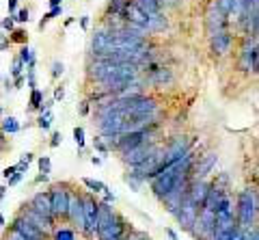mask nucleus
I'll return each instance as SVG.
<instances>
[{"label":"nucleus","instance_id":"nucleus-2","mask_svg":"<svg viewBox=\"0 0 259 240\" xmlns=\"http://www.w3.org/2000/svg\"><path fill=\"white\" fill-rule=\"evenodd\" d=\"M259 217V193L253 186L244 188L238 193L236 199V223L242 229L255 227V221Z\"/></svg>","mask_w":259,"mask_h":240},{"label":"nucleus","instance_id":"nucleus-23","mask_svg":"<svg viewBox=\"0 0 259 240\" xmlns=\"http://www.w3.org/2000/svg\"><path fill=\"white\" fill-rule=\"evenodd\" d=\"M52 240H76V234H74V229L58 227V229H54Z\"/></svg>","mask_w":259,"mask_h":240},{"label":"nucleus","instance_id":"nucleus-33","mask_svg":"<svg viewBox=\"0 0 259 240\" xmlns=\"http://www.w3.org/2000/svg\"><path fill=\"white\" fill-rule=\"evenodd\" d=\"M2 240H28V238H24L22 234H18V232H13V229H9V232L4 234Z\"/></svg>","mask_w":259,"mask_h":240},{"label":"nucleus","instance_id":"nucleus-37","mask_svg":"<svg viewBox=\"0 0 259 240\" xmlns=\"http://www.w3.org/2000/svg\"><path fill=\"white\" fill-rule=\"evenodd\" d=\"M61 141H63V134L61 132H54L52 134V141H50V147H58V145H61Z\"/></svg>","mask_w":259,"mask_h":240},{"label":"nucleus","instance_id":"nucleus-48","mask_svg":"<svg viewBox=\"0 0 259 240\" xmlns=\"http://www.w3.org/2000/svg\"><path fill=\"white\" fill-rule=\"evenodd\" d=\"M4 195H7V186H0V203H2Z\"/></svg>","mask_w":259,"mask_h":240},{"label":"nucleus","instance_id":"nucleus-27","mask_svg":"<svg viewBox=\"0 0 259 240\" xmlns=\"http://www.w3.org/2000/svg\"><path fill=\"white\" fill-rule=\"evenodd\" d=\"M74 141H76L78 149H84V128H82V126H76V128H74Z\"/></svg>","mask_w":259,"mask_h":240},{"label":"nucleus","instance_id":"nucleus-16","mask_svg":"<svg viewBox=\"0 0 259 240\" xmlns=\"http://www.w3.org/2000/svg\"><path fill=\"white\" fill-rule=\"evenodd\" d=\"M19 214H22L24 219H28V221H31L33 225H37V227L41 229V232H46V234L54 232V221H52V219L41 217V214H39V212H35V210H33L31 206H24V210H22Z\"/></svg>","mask_w":259,"mask_h":240},{"label":"nucleus","instance_id":"nucleus-14","mask_svg":"<svg viewBox=\"0 0 259 240\" xmlns=\"http://www.w3.org/2000/svg\"><path fill=\"white\" fill-rule=\"evenodd\" d=\"M231 41H233V35L229 31H222L218 35L210 37V50L214 57H225V54L231 50Z\"/></svg>","mask_w":259,"mask_h":240},{"label":"nucleus","instance_id":"nucleus-51","mask_svg":"<svg viewBox=\"0 0 259 240\" xmlns=\"http://www.w3.org/2000/svg\"><path fill=\"white\" fill-rule=\"evenodd\" d=\"M2 143H4V132L0 130V145H2Z\"/></svg>","mask_w":259,"mask_h":240},{"label":"nucleus","instance_id":"nucleus-18","mask_svg":"<svg viewBox=\"0 0 259 240\" xmlns=\"http://www.w3.org/2000/svg\"><path fill=\"white\" fill-rule=\"evenodd\" d=\"M19 61L26 65L28 69H33V67H35V63H37V59H35V52L26 46V43H24V46L19 48Z\"/></svg>","mask_w":259,"mask_h":240},{"label":"nucleus","instance_id":"nucleus-47","mask_svg":"<svg viewBox=\"0 0 259 240\" xmlns=\"http://www.w3.org/2000/svg\"><path fill=\"white\" fill-rule=\"evenodd\" d=\"M48 4H50V9H52V7H61L63 0H48Z\"/></svg>","mask_w":259,"mask_h":240},{"label":"nucleus","instance_id":"nucleus-24","mask_svg":"<svg viewBox=\"0 0 259 240\" xmlns=\"http://www.w3.org/2000/svg\"><path fill=\"white\" fill-rule=\"evenodd\" d=\"M37 164H39V173H46V176H50V171H52V160H50V156H39Z\"/></svg>","mask_w":259,"mask_h":240},{"label":"nucleus","instance_id":"nucleus-49","mask_svg":"<svg viewBox=\"0 0 259 240\" xmlns=\"http://www.w3.org/2000/svg\"><path fill=\"white\" fill-rule=\"evenodd\" d=\"M46 180H48V176H46V173H41V176L35 178V182H46Z\"/></svg>","mask_w":259,"mask_h":240},{"label":"nucleus","instance_id":"nucleus-43","mask_svg":"<svg viewBox=\"0 0 259 240\" xmlns=\"http://www.w3.org/2000/svg\"><path fill=\"white\" fill-rule=\"evenodd\" d=\"M164 234H166V236H168V240H179L177 232H175V229H173V227H166V229H164Z\"/></svg>","mask_w":259,"mask_h":240},{"label":"nucleus","instance_id":"nucleus-35","mask_svg":"<svg viewBox=\"0 0 259 240\" xmlns=\"http://www.w3.org/2000/svg\"><path fill=\"white\" fill-rule=\"evenodd\" d=\"M26 82L31 89H37V78H35V67L28 69V76H26Z\"/></svg>","mask_w":259,"mask_h":240},{"label":"nucleus","instance_id":"nucleus-41","mask_svg":"<svg viewBox=\"0 0 259 240\" xmlns=\"http://www.w3.org/2000/svg\"><path fill=\"white\" fill-rule=\"evenodd\" d=\"M63 98H65V89L63 87H56V89H54V102H61Z\"/></svg>","mask_w":259,"mask_h":240},{"label":"nucleus","instance_id":"nucleus-3","mask_svg":"<svg viewBox=\"0 0 259 240\" xmlns=\"http://www.w3.org/2000/svg\"><path fill=\"white\" fill-rule=\"evenodd\" d=\"M156 128H158V126L141 128V130H130V132L119 134V137L114 139V147H112V149H114V152H119V154H123V152H128V149L138 147V145L151 141V132H153Z\"/></svg>","mask_w":259,"mask_h":240},{"label":"nucleus","instance_id":"nucleus-53","mask_svg":"<svg viewBox=\"0 0 259 240\" xmlns=\"http://www.w3.org/2000/svg\"><path fill=\"white\" fill-rule=\"evenodd\" d=\"M0 117H2V108H0Z\"/></svg>","mask_w":259,"mask_h":240},{"label":"nucleus","instance_id":"nucleus-26","mask_svg":"<svg viewBox=\"0 0 259 240\" xmlns=\"http://www.w3.org/2000/svg\"><path fill=\"white\" fill-rule=\"evenodd\" d=\"M123 240H151L145 232H138V229H128V234L123 236Z\"/></svg>","mask_w":259,"mask_h":240},{"label":"nucleus","instance_id":"nucleus-22","mask_svg":"<svg viewBox=\"0 0 259 240\" xmlns=\"http://www.w3.org/2000/svg\"><path fill=\"white\" fill-rule=\"evenodd\" d=\"M82 184L89 188V193H104L108 188L104 182H99V180H93V178H84Z\"/></svg>","mask_w":259,"mask_h":240},{"label":"nucleus","instance_id":"nucleus-44","mask_svg":"<svg viewBox=\"0 0 259 240\" xmlns=\"http://www.w3.org/2000/svg\"><path fill=\"white\" fill-rule=\"evenodd\" d=\"M16 171H18V169H16V164H13V167H7V169H4V171H2L4 180H9V178H11V176H13V173H16Z\"/></svg>","mask_w":259,"mask_h":240},{"label":"nucleus","instance_id":"nucleus-38","mask_svg":"<svg viewBox=\"0 0 259 240\" xmlns=\"http://www.w3.org/2000/svg\"><path fill=\"white\" fill-rule=\"evenodd\" d=\"M7 9H9V16H16L18 13V0H7Z\"/></svg>","mask_w":259,"mask_h":240},{"label":"nucleus","instance_id":"nucleus-20","mask_svg":"<svg viewBox=\"0 0 259 240\" xmlns=\"http://www.w3.org/2000/svg\"><path fill=\"white\" fill-rule=\"evenodd\" d=\"M22 126H19V121L16 117H4L2 119V132L4 134H18Z\"/></svg>","mask_w":259,"mask_h":240},{"label":"nucleus","instance_id":"nucleus-46","mask_svg":"<svg viewBox=\"0 0 259 240\" xmlns=\"http://www.w3.org/2000/svg\"><path fill=\"white\" fill-rule=\"evenodd\" d=\"M24 82H26V78H24V76H16V89H19Z\"/></svg>","mask_w":259,"mask_h":240},{"label":"nucleus","instance_id":"nucleus-4","mask_svg":"<svg viewBox=\"0 0 259 240\" xmlns=\"http://www.w3.org/2000/svg\"><path fill=\"white\" fill-rule=\"evenodd\" d=\"M188 184H190V176H186L184 180H179V182L166 195H164V197H160L164 210H166L171 217H175V214H177V210H179V206H182L184 197L188 195Z\"/></svg>","mask_w":259,"mask_h":240},{"label":"nucleus","instance_id":"nucleus-52","mask_svg":"<svg viewBox=\"0 0 259 240\" xmlns=\"http://www.w3.org/2000/svg\"><path fill=\"white\" fill-rule=\"evenodd\" d=\"M0 225H4V219H2V212H0Z\"/></svg>","mask_w":259,"mask_h":240},{"label":"nucleus","instance_id":"nucleus-1","mask_svg":"<svg viewBox=\"0 0 259 240\" xmlns=\"http://www.w3.org/2000/svg\"><path fill=\"white\" fill-rule=\"evenodd\" d=\"M95 234L99 240H123L128 234V223L119 212H114L112 203L99 201V214H97V227Z\"/></svg>","mask_w":259,"mask_h":240},{"label":"nucleus","instance_id":"nucleus-10","mask_svg":"<svg viewBox=\"0 0 259 240\" xmlns=\"http://www.w3.org/2000/svg\"><path fill=\"white\" fill-rule=\"evenodd\" d=\"M9 229H13V232L22 234V236L28 238V240H46V236H48L46 232H41L37 225H33L31 221H28V219H24L22 214H18V217L13 219L11 225H9Z\"/></svg>","mask_w":259,"mask_h":240},{"label":"nucleus","instance_id":"nucleus-34","mask_svg":"<svg viewBox=\"0 0 259 240\" xmlns=\"http://www.w3.org/2000/svg\"><path fill=\"white\" fill-rule=\"evenodd\" d=\"M78 113H80L82 117H84V115H89V113H91V102H89V100H84V102H80V106H78Z\"/></svg>","mask_w":259,"mask_h":240},{"label":"nucleus","instance_id":"nucleus-21","mask_svg":"<svg viewBox=\"0 0 259 240\" xmlns=\"http://www.w3.org/2000/svg\"><path fill=\"white\" fill-rule=\"evenodd\" d=\"M43 102V91L41 89H31V100H28V111H37Z\"/></svg>","mask_w":259,"mask_h":240},{"label":"nucleus","instance_id":"nucleus-32","mask_svg":"<svg viewBox=\"0 0 259 240\" xmlns=\"http://www.w3.org/2000/svg\"><path fill=\"white\" fill-rule=\"evenodd\" d=\"M0 26H2V31H9V33H11L13 26H16V18H13V16H7V18L2 20V22H0Z\"/></svg>","mask_w":259,"mask_h":240},{"label":"nucleus","instance_id":"nucleus-25","mask_svg":"<svg viewBox=\"0 0 259 240\" xmlns=\"http://www.w3.org/2000/svg\"><path fill=\"white\" fill-rule=\"evenodd\" d=\"M26 31H22V28H18V31H16V28H13V31H11V37H9V41H16V43H22V46H24V43H26Z\"/></svg>","mask_w":259,"mask_h":240},{"label":"nucleus","instance_id":"nucleus-13","mask_svg":"<svg viewBox=\"0 0 259 240\" xmlns=\"http://www.w3.org/2000/svg\"><path fill=\"white\" fill-rule=\"evenodd\" d=\"M210 186H212V184L207 182L205 178L190 180V184H188V197H190L192 201L201 208L203 203H205V197H207V193H210Z\"/></svg>","mask_w":259,"mask_h":240},{"label":"nucleus","instance_id":"nucleus-6","mask_svg":"<svg viewBox=\"0 0 259 240\" xmlns=\"http://www.w3.org/2000/svg\"><path fill=\"white\" fill-rule=\"evenodd\" d=\"M50 195V206H52V217L56 219H67V210H69V193L63 184H54L48 191Z\"/></svg>","mask_w":259,"mask_h":240},{"label":"nucleus","instance_id":"nucleus-19","mask_svg":"<svg viewBox=\"0 0 259 240\" xmlns=\"http://www.w3.org/2000/svg\"><path fill=\"white\" fill-rule=\"evenodd\" d=\"M52 121H54V115H52V108L50 111H41L39 113V117H37V128H41V130H48L52 128Z\"/></svg>","mask_w":259,"mask_h":240},{"label":"nucleus","instance_id":"nucleus-28","mask_svg":"<svg viewBox=\"0 0 259 240\" xmlns=\"http://www.w3.org/2000/svg\"><path fill=\"white\" fill-rule=\"evenodd\" d=\"M93 147L97 149L99 154H111V147H108V143H104V137H95V141H93Z\"/></svg>","mask_w":259,"mask_h":240},{"label":"nucleus","instance_id":"nucleus-31","mask_svg":"<svg viewBox=\"0 0 259 240\" xmlns=\"http://www.w3.org/2000/svg\"><path fill=\"white\" fill-rule=\"evenodd\" d=\"M13 18H16V22H19V24H26L28 20H31V13H28V9H19Z\"/></svg>","mask_w":259,"mask_h":240},{"label":"nucleus","instance_id":"nucleus-50","mask_svg":"<svg viewBox=\"0 0 259 240\" xmlns=\"http://www.w3.org/2000/svg\"><path fill=\"white\" fill-rule=\"evenodd\" d=\"M91 162L97 167V164H102V158H99V156H93V158H91Z\"/></svg>","mask_w":259,"mask_h":240},{"label":"nucleus","instance_id":"nucleus-9","mask_svg":"<svg viewBox=\"0 0 259 240\" xmlns=\"http://www.w3.org/2000/svg\"><path fill=\"white\" fill-rule=\"evenodd\" d=\"M158 147H160L158 143L147 141V143L138 145V147H132V149H128V152H123L121 160H123V164H128V167H138V164H141L143 160H147L149 154H153Z\"/></svg>","mask_w":259,"mask_h":240},{"label":"nucleus","instance_id":"nucleus-11","mask_svg":"<svg viewBox=\"0 0 259 240\" xmlns=\"http://www.w3.org/2000/svg\"><path fill=\"white\" fill-rule=\"evenodd\" d=\"M216 162H218V156L214 152H207V154H203V156H199L190 169V180L207 178L212 173V169L216 167Z\"/></svg>","mask_w":259,"mask_h":240},{"label":"nucleus","instance_id":"nucleus-42","mask_svg":"<svg viewBox=\"0 0 259 240\" xmlns=\"http://www.w3.org/2000/svg\"><path fill=\"white\" fill-rule=\"evenodd\" d=\"M89 24H91V16H82L80 18V28H82V31H89Z\"/></svg>","mask_w":259,"mask_h":240},{"label":"nucleus","instance_id":"nucleus-7","mask_svg":"<svg viewBox=\"0 0 259 240\" xmlns=\"http://www.w3.org/2000/svg\"><path fill=\"white\" fill-rule=\"evenodd\" d=\"M82 208H84V229L82 232L87 236H95L97 227V214H99V201L93 193L82 195Z\"/></svg>","mask_w":259,"mask_h":240},{"label":"nucleus","instance_id":"nucleus-45","mask_svg":"<svg viewBox=\"0 0 259 240\" xmlns=\"http://www.w3.org/2000/svg\"><path fill=\"white\" fill-rule=\"evenodd\" d=\"M16 169H18L19 173H26V171H28V164H26V162H18V164H16Z\"/></svg>","mask_w":259,"mask_h":240},{"label":"nucleus","instance_id":"nucleus-5","mask_svg":"<svg viewBox=\"0 0 259 240\" xmlns=\"http://www.w3.org/2000/svg\"><path fill=\"white\" fill-rule=\"evenodd\" d=\"M227 26H229V16L218 7L216 0H214V2H210L207 13H205V33H207V37H214V35L227 31Z\"/></svg>","mask_w":259,"mask_h":240},{"label":"nucleus","instance_id":"nucleus-30","mask_svg":"<svg viewBox=\"0 0 259 240\" xmlns=\"http://www.w3.org/2000/svg\"><path fill=\"white\" fill-rule=\"evenodd\" d=\"M65 74V65L61 61H54L52 63V78H61Z\"/></svg>","mask_w":259,"mask_h":240},{"label":"nucleus","instance_id":"nucleus-39","mask_svg":"<svg viewBox=\"0 0 259 240\" xmlns=\"http://www.w3.org/2000/svg\"><path fill=\"white\" fill-rule=\"evenodd\" d=\"M102 195H104V201H106V203H114V201H117V195L111 193L108 188H106V191H104Z\"/></svg>","mask_w":259,"mask_h":240},{"label":"nucleus","instance_id":"nucleus-29","mask_svg":"<svg viewBox=\"0 0 259 240\" xmlns=\"http://www.w3.org/2000/svg\"><path fill=\"white\" fill-rule=\"evenodd\" d=\"M24 67H26V65L19 61V57H16V59H13V65H11V76H13V78H16V76H22Z\"/></svg>","mask_w":259,"mask_h":240},{"label":"nucleus","instance_id":"nucleus-36","mask_svg":"<svg viewBox=\"0 0 259 240\" xmlns=\"http://www.w3.org/2000/svg\"><path fill=\"white\" fill-rule=\"evenodd\" d=\"M22 178H24V173H19V171H16V173H13V176H11V178H9V180H7V182H9V186H16V184H19V182H22Z\"/></svg>","mask_w":259,"mask_h":240},{"label":"nucleus","instance_id":"nucleus-12","mask_svg":"<svg viewBox=\"0 0 259 240\" xmlns=\"http://www.w3.org/2000/svg\"><path fill=\"white\" fill-rule=\"evenodd\" d=\"M67 219L72 221L74 227H78L82 232L84 229V208H82V195L72 193L69 195V210H67Z\"/></svg>","mask_w":259,"mask_h":240},{"label":"nucleus","instance_id":"nucleus-8","mask_svg":"<svg viewBox=\"0 0 259 240\" xmlns=\"http://www.w3.org/2000/svg\"><path fill=\"white\" fill-rule=\"evenodd\" d=\"M199 210H201V208H199L197 203H194L192 199L186 195L184 201H182V206H179V210H177V214H175L179 227H182L184 232H192V229H194L197 219H199Z\"/></svg>","mask_w":259,"mask_h":240},{"label":"nucleus","instance_id":"nucleus-17","mask_svg":"<svg viewBox=\"0 0 259 240\" xmlns=\"http://www.w3.org/2000/svg\"><path fill=\"white\" fill-rule=\"evenodd\" d=\"M175 76H173V72L168 67H162V65H158L153 72H149V82L156 84V87H164V84H171Z\"/></svg>","mask_w":259,"mask_h":240},{"label":"nucleus","instance_id":"nucleus-15","mask_svg":"<svg viewBox=\"0 0 259 240\" xmlns=\"http://www.w3.org/2000/svg\"><path fill=\"white\" fill-rule=\"evenodd\" d=\"M28 206H31V208L35 210V212H39V214H41V217L52 219V221H54V217H52V206H50V195H48V191H39V193H35Z\"/></svg>","mask_w":259,"mask_h":240},{"label":"nucleus","instance_id":"nucleus-40","mask_svg":"<svg viewBox=\"0 0 259 240\" xmlns=\"http://www.w3.org/2000/svg\"><path fill=\"white\" fill-rule=\"evenodd\" d=\"M33 160H35V154H31V152H26V154H22V156H19V162H26L28 167H31Z\"/></svg>","mask_w":259,"mask_h":240}]
</instances>
